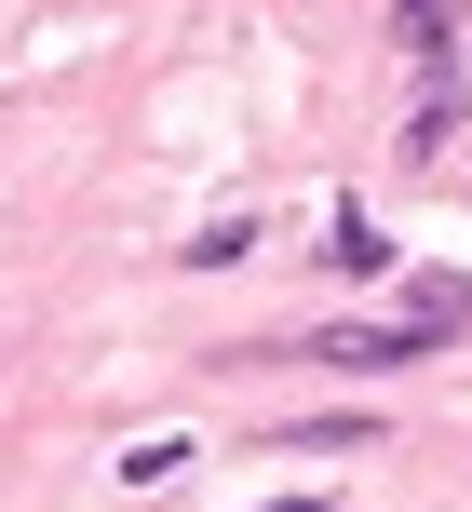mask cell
<instances>
[{
  "label": "cell",
  "instance_id": "6da1fadb",
  "mask_svg": "<svg viewBox=\"0 0 472 512\" xmlns=\"http://www.w3.org/2000/svg\"><path fill=\"white\" fill-rule=\"evenodd\" d=\"M446 310H392V324H324V337H297V364H338V378H392V364H432L446 351Z\"/></svg>",
  "mask_w": 472,
  "mask_h": 512
},
{
  "label": "cell",
  "instance_id": "7a4b0ae2",
  "mask_svg": "<svg viewBox=\"0 0 472 512\" xmlns=\"http://www.w3.org/2000/svg\"><path fill=\"white\" fill-rule=\"evenodd\" d=\"M459 122H472V68L446 54V68H419V122H405V162H432Z\"/></svg>",
  "mask_w": 472,
  "mask_h": 512
},
{
  "label": "cell",
  "instance_id": "3957f363",
  "mask_svg": "<svg viewBox=\"0 0 472 512\" xmlns=\"http://www.w3.org/2000/svg\"><path fill=\"white\" fill-rule=\"evenodd\" d=\"M324 270L338 283H392V243H378V216L351 203V189H338V216H324Z\"/></svg>",
  "mask_w": 472,
  "mask_h": 512
},
{
  "label": "cell",
  "instance_id": "277c9868",
  "mask_svg": "<svg viewBox=\"0 0 472 512\" xmlns=\"http://www.w3.org/2000/svg\"><path fill=\"white\" fill-rule=\"evenodd\" d=\"M459 14H472V0H392V54H405V68H446Z\"/></svg>",
  "mask_w": 472,
  "mask_h": 512
},
{
  "label": "cell",
  "instance_id": "5b68a950",
  "mask_svg": "<svg viewBox=\"0 0 472 512\" xmlns=\"http://www.w3.org/2000/svg\"><path fill=\"white\" fill-rule=\"evenodd\" d=\"M284 445H311V459H351V445H378V418H365V405H311V418H284Z\"/></svg>",
  "mask_w": 472,
  "mask_h": 512
},
{
  "label": "cell",
  "instance_id": "8992f818",
  "mask_svg": "<svg viewBox=\"0 0 472 512\" xmlns=\"http://www.w3.org/2000/svg\"><path fill=\"white\" fill-rule=\"evenodd\" d=\"M243 256H257V230H243V216H216V230L189 243V270H243Z\"/></svg>",
  "mask_w": 472,
  "mask_h": 512
},
{
  "label": "cell",
  "instance_id": "52a82bcc",
  "mask_svg": "<svg viewBox=\"0 0 472 512\" xmlns=\"http://www.w3.org/2000/svg\"><path fill=\"white\" fill-rule=\"evenodd\" d=\"M257 512H338V499H257Z\"/></svg>",
  "mask_w": 472,
  "mask_h": 512
}]
</instances>
